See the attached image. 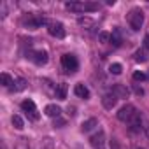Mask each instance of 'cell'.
<instances>
[{
    "mask_svg": "<svg viewBox=\"0 0 149 149\" xmlns=\"http://www.w3.org/2000/svg\"><path fill=\"white\" fill-rule=\"evenodd\" d=\"M65 7L72 13H93L98 11V4L97 2H67Z\"/></svg>",
    "mask_w": 149,
    "mask_h": 149,
    "instance_id": "1",
    "label": "cell"
},
{
    "mask_svg": "<svg viewBox=\"0 0 149 149\" xmlns=\"http://www.w3.org/2000/svg\"><path fill=\"white\" fill-rule=\"evenodd\" d=\"M23 25H25L26 28H30V30H37V28H40L42 25H47V21H46L44 16H40V14H37V13H28V14L23 16Z\"/></svg>",
    "mask_w": 149,
    "mask_h": 149,
    "instance_id": "2",
    "label": "cell"
},
{
    "mask_svg": "<svg viewBox=\"0 0 149 149\" xmlns=\"http://www.w3.org/2000/svg\"><path fill=\"white\" fill-rule=\"evenodd\" d=\"M128 25H130V28L133 32H139L142 28V25H144V13H142V9L133 7L128 13Z\"/></svg>",
    "mask_w": 149,
    "mask_h": 149,
    "instance_id": "3",
    "label": "cell"
},
{
    "mask_svg": "<svg viewBox=\"0 0 149 149\" xmlns=\"http://www.w3.org/2000/svg\"><path fill=\"white\" fill-rule=\"evenodd\" d=\"M135 114H137V109H135L132 104H126V105H123V107L118 111V119L123 121V123H130Z\"/></svg>",
    "mask_w": 149,
    "mask_h": 149,
    "instance_id": "4",
    "label": "cell"
},
{
    "mask_svg": "<svg viewBox=\"0 0 149 149\" xmlns=\"http://www.w3.org/2000/svg\"><path fill=\"white\" fill-rule=\"evenodd\" d=\"M47 32L49 35L56 37V39H63L65 37V26L60 23V21H47Z\"/></svg>",
    "mask_w": 149,
    "mask_h": 149,
    "instance_id": "5",
    "label": "cell"
},
{
    "mask_svg": "<svg viewBox=\"0 0 149 149\" xmlns=\"http://www.w3.org/2000/svg\"><path fill=\"white\" fill-rule=\"evenodd\" d=\"M61 65H63V68H65L68 74H70V72H76L77 67H79L77 58L74 56V54H63V56H61Z\"/></svg>",
    "mask_w": 149,
    "mask_h": 149,
    "instance_id": "6",
    "label": "cell"
},
{
    "mask_svg": "<svg viewBox=\"0 0 149 149\" xmlns=\"http://www.w3.org/2000/svg\"><path fill=\"white\" fill-rule=\"evenodd\" d=\"M21 109L26 112V116H28L32 121H37V119H39V111H37L33 100H23V102H21Z\"/></svg>",
    "mask_w": 149,
    "mask_h": 149,
    "instance_id": "7",
    "label": "cell"
},
{
    "mask_svg": "<svg viewBox=\"0 0 149 149\" xmlns=\"http://www.w3.org/2000/svg\"><path fill=\"white\" fill-rule=\"evenodd\" d=\"M90 142H91V146L95 149H104V146H105V133H104V130H98L97 133H93Z\"/></svg>",
    "mask_w": 149,
    "mask_h": 149,
    "instance_id": "8",
    "label": "cell"
},
{
    "mask_svg": "<svg viewBox=\"0 0 149 149\" xmlns=\"http://www.w3.org/2000/svg\"><path fill=\"white\" fill-rule=\"evenodd\" d=\"M118 100H119V98H118V97H116V95L111 91V93H105V95L102 97V105H104L107 111H112V109L116 107Z\"/></svg>",
    "mask_w": 149,
    "mask_h": 149,
    "instance_id": "9",
    "label": "cell"
},
{
    "mask_svg": "<svg viewBox=\"0 0 149 149\" xmlns=\"http://www.w3.org/2000/svg\"><path fill=\"white\" fill-rule=\"evenodd\" d=\"M30 58H32L37 65H46V63H47V53H46L44 49H37V51H33Z\"/></svg>",
    "mask_w": 149,
    "mask_h": 149,
    "instance_id": "10",
    "label": "cell"
},
{
    "mask_svg": "<svg viewBox=\"0 0 149 149\" xmlns=\"http://www.w3.org/2000/svg\"><path fill=\"white\" fill-rule=\"evenodd\" d=\"M112 93H114L118 98H128L130 90H128L125 84H114V86H112Z\"/></svg>",
    "mask_w": 149,
    "mask_h": 149,
    "instance_id": "11",
    "label": "cell"
},
{
    "mask_svg": "<svg viewBox=\"0 0 149 149\" xmlns=\"http://www.w3.org/2000/svg\"><path fill=\"white\" fill-rule=\"evenodd\" d=\"M44 112H46L49 118H54V119H58V118H60V114H61V109H60L56 104H49V105H46Z\"/></svg>",
    "mask_w": 149,
    "mask_h": 149,
    "instance_id": "12",
    "label": "cell"
},
{
    "mask_svg": "<svg viewBox=\"0 0 149 149\" xmlns=\"http://www.w3.org/2000/svg\"><path fill=\"white\" fill-rule=\"evenodd\" d=\"M128 125H130V132H140V128H142V116H140V112H137Z\"/></svg>",
    "mask_w": 149,
    "mask_h": 149,
    "instance_id": "13",
    "label": "cell"
},
{
    "mask_svg": "<svg viewBox=\"0 0 149 149\" xmlns=\"http://www.w3.org/2000/svg\"><path fill=\"white\" fill-rule=\"evenodd\" d=\"M74 93H76L79 98H90V90L83 84V83H79V84H76V88H74Z\"/></svg>",
    "mask_w": 149,
    "mask_h": 149,
    "instance_id": "14",
    "label": "cell"
},
{
    "mask_svg": "<svg viewBox=\"0 0 149 149\" xmlns=\"http://www.w3.org/2000/svg\"><path fill=\"white\" fill-rule=\"evenodd\" d=\"M67 90H68L67 84H65V83H60V84L54 88V95H56V98H58V100H65V98H67Z\"/></svg>",
    "mask_w": 149,
    "mask_h": 149,
    "instance_id": "15",
    "label": "cell"
},
{
    "mask_svg": "<svg viewBox=\"0 0 149 149\" xmlns=\"http://www.w3.org/2000/svg\"><path fill=\"white\" fill-rule=\"evenodd\" d=\"M133 58H135V61H139V63H146L147 60H149V56H147V51L142 47V49H137L135 51V54H133Z\"/></svg>",
    "mask_w": 149,
    "mask_h": 149,
    "instance_id": "16",
    "label": "cell"
},
{
    "mask_svg": "<svg viewBox=\"0 0 149 149\" xmlns=\"http://www.w3.org/2000/svg\"><path fill=\"white\" fill-rule=\"evenodd\" d=\"M95 126H98V121H97L95 118H90V119H86V121L81 125V130H83V132H91Z\"/></svg>",
    "mask_w": 149,
    "mask_h": 149,
    "instance_id": "17",
    "label": "cell"
},
{
    "mask_svg": "<svg viewBox=\"0 0 149 149\" xmlns=\"http://www.w3.org/2000/svg\"><path fill=\"white\" fill-rule=\"evenodd\" d=\"M11 123H13V126H14L16 130H23V126H25V123H23L21 116H18V114H14V116L11 118Z\"/></svg>",
    "mask_w": 149,
    "mask_h": 149,
    "instance_id": "18",
    "label": "cell"
},
{
    "mask_svg": "<svg viewBox=\"0 0 149 149\" xmlns=\"http://www.w3.org/2000/svg\"><path fill=\"white\" fill-rule=\"evenodd\" d=\"M0 79H2V86H6V88H9L11 84H14V83H16V81H14V79L9 76L7 72H4L2 76H0Z\"/></svg>",
    "mask_w": 149,
    "mask_h": 149,
    "instance_id": "19",
    "label": "cell"
},
{
    "mask_svg": "<svg viewBox=\"0 0 149 149\" xmlns=\"http://www.w3.org/2000/svg\"><path fill=\"white\" fill-rule=\"evenodd\" d=\"M77 23H79V26H83V28H91L93 26V19L91 18H79L77 19Z\"/></svg>",
    "mask_w": 149,
    "mask_h": 149,
    "instance_id": "20",
    "label": "cell"
},
{
    "mask_svg": "<svg viewBox=\"0 0 149 149\" xmlns=\"http://www.w3.org/2000/svg\"><path fill=\"white\" fill-rule=\"evenodd\" d=\"M111 42H112L114 46H121V35H119V30H118V28L112 32V35H111Z\"/></svg>",
    "mask_w": 149,
    "mask_h": 149,
    "instance_id": "21",
    "label": "cell"
},
{
    "mask_svg": "<svg viewBox=\"0 0 149 149\" xmlns=\"http://www.w3.org/2000/svg\"><path fill=\"white\" fill-rule=\"evenodd\" d=\"M25 88H26V81H25L23 77L16 79V83H14V91H23Z\"/></svg>",
    "mask_w": 149,
    "mask_h": 149,
    "instance_id": "22",
    "label": "cell"
},
{
    "mask_svg": "<svg viewBox=\"0 0 149 149\" xmlns=\"http://www.w3.org/2000/svg\"><path fill=\"white\" fill-rule=\"evenodd\" d=\"M121 70H123L121 63H111V67H109V72H111V74H114V76H119Z\"/></svg>",
    "mask_w": 149,
    "mask_h": 149,
    "instance_id": "23",
    "label": "cell"
},
{
    "mask_svg": "<svg viewBox=\"0 0 149 149\" xmlns=\"http://www.w3.org/2000/svg\"><path fill=\"white\" fill-rule=\"evenodd\" d=\"M109 149H123V146L118 139H111L109 140Z\"/></svg>",
    "mask_w": 149,
    "mask_h": 149,
    "instance_id": "24",
    "label": "cell"
},
{
    "mask_svg": "<svg viewBox=\"0 0 149 149\" xmlns=\"http://www.w3.org/2000/svg\"><path fill=\"white\" fill-rule=\"evenodd\" d=\"M16 149H30V142H28L26 139H19V142H18Z\"/></svg>",
    "mask_w": 149,
    "mask_h": 149,
    "instance_id": "25",
    "label": "cell"
},
{
    "mask_svg": "<svg viewBox=\"0 0 149 149\" xmlns=\"http://www.w3.org/2000/svg\"><path fill=\"white\" fill-rule=\"evenodd\" d=\"M98 40H100V42H107V40H111V35H109L107 32H100V33H98Z\"/></svg>",
    "mask_w": 149,
    "mask_h": 149,
    "instance_id": "26",
    "label": "cell"
},
{
    "mask_svg": "<svg viewBox=\"0 0 149 149\" xmlns=\"http://www.w3.org/2000/svg\"><path fill=\"white\" fill-rule=\"evenodd\" d=\"M146 74L144 72H133V81H144Z\"/></svg>",
    "mask_w": 149,
    "mask_h": 149,
    "instance_id": "27",
    "label": "cell"
},
{
    "mask_svg": "<svg viewBox=\"0 0 149 149\" xmlns=\"http://www.w3.org/2000/svg\"><path fill=\"white\" fill-rule=\"evenodd\" d=\"M133 91H135L139 97H142V95H144V88H142V86H139V84H133Z\"/></svg>",
    "mask_w": 149,
    "mask_h": 149,
    "instance_id": "28",
    "label": "cell"
},
{
    "mask_svg": "<svg viewBox=\"0 0 149 149\" xmlns=\"http://www.w3.org/2000/svg\"><path fill=\"white\" fill-rule=\"evenodd\" d=\"M0 13H2V18L7 16V2H2V6H0Z\"/></svg>",
    "mask_w": 149,
    "mask_h": 149,
    "instance_id": "29",
    "label": "cell"
},
{
    "mask_svg": "<svg viewBox=\"0 0 149 149\" xmlns=\"http://www.w3.org/2000/svg\"><path fill=\"white\" fill-rule=\"evenodd\" d=\"M144 49H146V51L149 49V35H146V37H144Z\"/></svg>",
    "mask_w": 149,
    "mask_h": 149,
    "instance_id": "30",
    "label": "cell"
},
{
    "mask_svg": "<svg viewBox=\"0 0 149 149\" xmlns=\"http://www.w3.org/2000/svg\"><path fill=\"white\" fill-rule=\"evenodd\" d=\"M144 132H146V135H147V139H149V123H146V126H144Z\"/></svg>",
    "mask_w": 149,
    "mask_h": 149,
    "instance_id": "31",
    "label": "cell"
},
{
    "mask_svg": "<svg viewBox=\"0 0 149 149\" xmlns=\"http://www.w3.org/2000/svg\"><path fill=\"white\" fill-rule=\"evenodd\" d=\"M137 149H144V147H137Z\"/></svg>",
    "mask_w": 149,
    "mask_h": 149,
    "instance_id": "32",
    "label": "cell"
},
{
    "mask_svg": "<svg viewBox=\"0 0 149 149\" xmlns=\"http://www.w3.org/2000/svg\"><path fill=\"white\" fill-rule=\"evenodd\" d=\"M147 77H149V76H147Z\"/></svg>",
    "mask_w": 149,
    "mask_h": 149,
    "instance_id": "33",
    "label": "cell"
}]
</instances>
